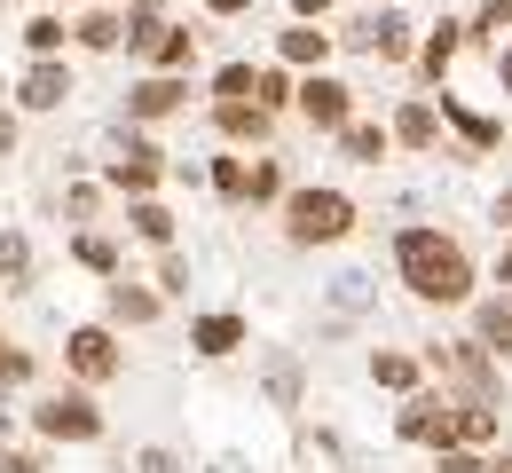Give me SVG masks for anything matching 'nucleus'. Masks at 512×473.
Masks as SVG:
<instances>
[{
  "mask_svg": "<svg viewBox=\"0 0 512 473\" xmlns=\"http://www.w3.org/2000/svg\"><path fill=\"white\" fill-rule=\"evenodd\" d=\"M473 32H481V40H505L512 32V0H489V8L473 16Z\"/></svg>",
  "mask_w": 512,
  "mask_h": 473,
  "instance_id": "35",
  "label": "nucleus"
},
{
  "mask_svg": "<svg viewBox=\"0 0 512 473\" xmlns=\"http://www.w3.org/2000/svg\"><path fill=\"white\" fill-rule=\"evenodd\" d=\"M497 221H512V190H505V198H497Z\"/></svg>",
  "mask_w": 512,
  "mask_h": 473,
  "instance_id": "44",
  "label": "nucleus"
},
{
  "mask_svg": "<svg viewBox=\"0 0 512 473\" xmlns=\"http://www.w3.org/2000/svg\"><path fill=\"white\" fill-rule=\"evenodd\" d=\"M134 237H142V245H158V253H166V245H174V213H166V205L158 198H134Z\"/></svg>",
  "mask_w": 512,
  "mask_h": 473,
  "instance_id": "18",
  "label": "nucleus"
},
{
  "mask_svg": "<svg viewBox=\"0 0 512 473\" xmlns=\"http://www.w3.org/2000/svg\"><path fill=\"white\" fill-rule=\"evenodd\" d=\"M71 40H79L87 56H111V48L127 40V16H119V8H87V16L71 24Z\"/></svg>",
  "mask_w": 512,
  "mask_h": 473,
  "instance_id": "13",
  "label": "nucleus"
},
{
  "mask_svg": "<svg viewBox=\"0 0 512 473\" xmlns=\"http://www.w3.org/2000/svg\"><path fill=\"white\" fill-rule=\"evenodd\" d=\"M213 103H253V64H221V79H213Z\"/></svg>",
  "mask_w": 512,
  "mask_h": 473,
  "instance_id": "28",
  "label": "nucleus"
},
{
  "mask_svg": "<svg viewBox=\"0 0 512 473\" xmlns=\"http://www.w3.org/2000/svg\"><path fill=\"white\" fill-rule=\"evenodd\" d=\"M371 379L379 387H418V363L410 355H371Z\"/></svg>",
  "mask_w": 512,
  "mask_h": 473,
  "instance_id": "31",
  "label": "nucleus"
},
{
  "mask_svg": "<svg viewBox=\"0 0 512 473\" xmlns=\"http://www.w3.org/2000/svg\"><path fill=\"white\" fill-rule=\"evenodd\" d=\"M134 473H182V458H174V450H142V458H134Z\"/></svg>",
  "mask_w": 512,
  "mask_h": 473,
  "instance_id": "37",
  "label": "nucleus"
},
{
  "mask_svg": "<svg viewBox=\"0 0 512 473\" xmlns=\"http://www.w3.org/2000/svg\"><path fill=\"white\" fill-rule=\"evenodd\" d=\"M32 284V245L16 229H0V292H24Z\"/></svg>",
  "mask_w": 512,
  "mask_h": 473,
  "instance_id": "19",
  "label": "nucleus"
},
{
  "mask_svg": "<svg viewBox=\"0 0 512 473\" xmlns=\"http://www.w3.org/2000/svg\"><path fill=\"white\" fill-rule=\"evenodd\" d=\"M32 426H40V442H95L103 434V410L87 387H64V395H40L32 403Z\"/></svg>",
  "mask_w": 512,
  "mask_h": 473,
  "instance_id": "5",
  "label": "nucleus"
},
{
  "mask_svg": "<svg viewBox=\"0 0 512 473\" xmlns=\"http://www.w3.org/2000/svg\"><path fill=\"white\" fill-rule=\"evenodd\" d=\"M182 95H190V79H182V71H150V79H134V87H127V119H134V127L174 119V111H182Z\"/></svg>",
  "mask_w": 512,
  "mask_h": 473,
  "instance_id": "6",
  "label": "nucleus"
},
{
  "mask_svg": "<svg viewBox=\"0 0 512 473\" xmlns=\"http://www.w3.org/2000/svg\"><path fill=\"white\" fill-rule=\"evenodd\" d=\"M205 8H213V16H237V8H245V0H205Z\"/></svg>",
  "mask_w": 512,
  "mask_h": 473,
  "instance_id": "41",
  "label": "nucleus"
},
{
  "mask_svg": "<svg viewBox=\"0 0 512 473\" xmlns=\"http://www.w3.org/2000/svg\"><path fill=\"white\" fill-rule=\"evenodd\" d=\"M0 473H48V466H40L32 450H8V442H0Z\"/></svg>",
  "mask_w": 512,
  "mask_h": 473,
  "instance_id": "38",
  "label": "nucleus"
},
{
  "mask_svg": "<svg viewBox=\"0 0 512 473\" xmlns=\"http://www.w3.org/2000/svg\"><path fill=\"white\" fill-rule=\"evenodd\" d=\"M268 395H276L284 410L300 403V363H292V355H276V363H268Z\"/></svg>",
  "mask_w": 512,
  "mask_h": 473,
  "instance_id": "30",
  "label": "nucleus"
},
{
  "mask_svg": "<svg viewBox=\"0 0 512 473\" xmlns=\"http://www.w3.org/2000/svg\"><path fill=\"white\" fill-rule=\"evenodd\" d=\"M434 135H442V111H434V103H402V111H394V142L434 150Z\"/></svg>",
  "mask_w": 512,
  "mask_h": 473,
  "instance_id": "15",
  "label": "nucleus"
},
{
  "mask_svg": "<svg viewBox=\"0 0 512 473\" xmlns=\"http://www.w3.org/2000/svg\"><path fill=\"white\" fill-rule=\"evenodd\" d=\"M213 127L229 142H260L268 135V111H260V103H213Z\"/></svg>",
  "mask_w": 512,
  "mask_h": 473,
  "instance_id": "16",
  "label": "nucleus"
},
{
  "mask_svg": "<svg viewBox=\"0 0 512 473\" xmlns=\"http://www.w3.org/2000/svg\"><path fill=\"white\" fill-rule=\"evenodd\" d=\"M158 292H174V300H182V292H190V261H182V253H174V245H166V253H158Z\"/></svg>",
  "mask_w": 512,
  "mask_h": 473,
  "instance_id": "32",
  "label": "nucleus"
},
{
  "mask_svg": "<svg viewBox=\"0 0 512 473\" xmlns=\"http://www.w3.org/2000/svg\"><path fill=\"white\" fill-rule=\"evenodd\" d=\"M347 40H355L363 56H386V64H402V56H410V24H402L394 8H386V16H363Z\"/></svg>",
  "mask_w": 512,
  "mask_h": 473,
  "instance_id": "10",
  "label": "nucleus"
},
{
  "mask_svg": "<svg viewBox=\"0 0 512 473\" xmlns=\"http://www.w3.org/2000/svg\"><path fill=\"white\" fill-rule=\"evenodd\" d=\"M245 198H253V205L284 198V174H276V158H260V166H245Z\"/></svg>",
  "mask_w": 512,
  "mask_h": 473,
  "instance_id": "29",
  "label": "nucleus"
},
{
  "mask_svg": "<svg viewBox=\"0 0 512 473\" xmlns=\"http://www.w3.org/2000/svg\"><path fill=\"white\" fill-rule=\"evenodd\" d=\"M481 473H512V442H505V450H497V458H489Z\"/></svg>",
  "mask_w": 512,
  "mask_h": 473,
  "instance_id": "40",
  "label": "nucleus"
},
{
  "mask_svg": "<svg viewBox=\"0 0 512 473\" xmlns=\"http://www.w3.org/2000/svg\"><path fill=\"white\" fill-rule=\"evenodd\" d=\"M111 190H127V198H150V190H158V150H150V142H127V158L111 166Z\"/></svg>",
  "mask_w": 512,
  "mask_h": 473,
  "instance_id": "12",
  "label": "nucleus"
},
{
  "mask_svg": "<svg viewBox=\"0 0 512 473\" xmlns=\"http://www.w3.org/2000/svg\"><path fill=\"white\" fill-rule=\"evenodd\" d=\"M394 261H402V284H410L418 300H442V308L473 300V261L449 245L442 229H402V237H394Z\"/></svg>",
  "mask_w": 512,
  "mask_h": 473,
  "instance_id": "1",
  "label": "nucleus"
},
{
  "mask_svg": "<svg viewBox=\"0 0 512 473\" xmlns=\"http://www.w3.org/2000/svg\"><path fill=\"white\" fill-rule=\"evenodd\" d=\"M71 103V71H64V56H40V64L16 79V111H64Z\"/></svg>",
  "mask_w": 512,
  "mask_h": 473,
  "instance_id": "9",
  "label": "nucleus"
},
{
  "mask_svg": "<svg viewBox=\"0 0 512 473\" xmlns=\"http://www.w3.org/2000/svg\"><path fill=\"white\" fill-rule=\"evenodd\" d=\"M64 371L79 379V387H111V379L127 371V347H119V332H111V324H79V332L64 339Z\"/></svg>",
  "mask_w": 512,
  "mask_h": 473,
  "instance_id": "4",
  "label": "nucleus"
},
{
  "mask_svg": "<svg viewBox=\"0 0 512 473\" xmlns=\"http://www.w3.org/2000/svg\"><path fill=\"white\" fill-rule=\"evenodd\" d=\"M64 40H71V24H64V16H56V8L24 24V48H32V64H40V56H64Z\"/></svg>",
  "mask_w": 512,
  "mask_h": 473,
  "instance_id": "20",
  "label": "nucleus"
},
{
  "mask_svg": "<svg viewBox=\"0 0 512 473\" xmlns=\"http://www.w3.org/2000/svg\"><path fill=\"white\" fill-rule=\"evenodd\" d=\"M276 48H284V64H323V56H331V32H316V24H300V32H284Z\"/></svg>",
  "mask_w": 512,
  "mask_h": 473,
  "instance_id": "25",
  "label": "nucleus"
},
{
  "mask_svg": "<svg viewBox=\"0 0 512 473\" xmlns=\"http://www.w3.org/2000/svg\"><path fill=\"white\" fill-rule=\"evenodd\" d=\"M394 426H402V442H434V450H449V434H457V403H449V395H410Z\"/></svg>",
  "mask_w": 512,
  "mask_h": 473,
  "instance_id": "7",
  "label": "nucleus"
},
{
  "mask_svg": "<svg viewBox=\"0 0 512 473\" xmlns=\"http://www.w3.org/2000/svg\"><path fill=\"white\" fill-rule=\"evenodd\" d=\"M213 190L245 205V158H213Z\"/></svg>",
  "mask_w": 512,
  "mask_h": 473,
  "instance_id": "33",
  "label": "nucleus"
},
{
  "mask_svg": "<svg viewBox=\"0 0 512 473\" xmlns=\"http://www.w3.org/2000/svg\"><path fill=\"white\" fill-rule=\"evenodd\" d=\"M71 253H79V269H95V276H119V245H111L103 229H79V237H71Z\"/></svg>",
  "mask_w": 512,
  "mask_h": 473,
  "instance_id": "21",
  "label": "nucleus"
},
{
  "mask_svg": "<svg viewBox=\"0 0 512 473\" xmlns=\"http://www.w3.org/2000/svg\"><path fill=\"white\" fill-rule=\"evenodd\" d=\"M150 64H158V71H190L197 64V32H174V24H166L158 48H150Z\"/></svg>",
  "mask_w": 512,
  "mask_h": 473,
  "instance_id": "22",
  "label": "nucleus"
},
{
  "mask_svg": "<svg viewBox=\"0 0 512 473\" xmlns=\"http://www.w3.org/2000/svg\"><path fill=\"white\" fill-rule=\"evenodd\" d=\"M292 8H300V16H323V8H331V0H292Z\"/></svg>",
  "mask_w": 512,
  "mask_h": 473,
  "instance_id": "42",
  "label": "nucleus"
},
{
  "mask_svg": "<svg viewBox=\"0 0 512 473\" xmlns=\"http://www.w3.org/2000/svg\"><path fill=\"white\" fill-rule=\"evenodd\" d=\"M457 40H465V24H449V16H442V24H434V40L418 48V64H426L434 79H442V71H449V56H457Z\"/></svg>",
  "mask_w": 512,
  "mask_h": 473,
  "instance_id": "27",
  "label": "nucleus"
},
{
  "mask_svg": "<svg viewBox=\"0 0 512 473\" xmlns=\"http://www.w3.org/2000/svg\"><path fill=\"white\" fill-rule=\"evenodd\" d=\"M497 71H505V87H512V56H505V64H497Z\"/></svg>",
  "mask_w": 512,
  "mask_h": 473,
  "instance_id": "45",
  "label": "nucleus"
},
{
  "mask_svg": "<svg viewBox=\"0 0 512 473\" xmlns=\"http://www.w3.org/2000/svg\"><path fill=\"white\" fill-rule=\"evenodd\" d=\"M0 410H8V379H0Z\"/></svg>",
  "mask_w": 512,
  "mask_h": 473,
  "instance_id": "46",
  "label": "nucleus"
},
{
  "mask_svg": "<svg viewBox=\"0 0 512 473\" xmlns=\"http://www.w3.org/2000/svg\"><path fill=\"white\" fill-rule=\"evenodd\" d=\"M481 347L512 355V300H481Z\"/></svg>",
  "mask_w": 512,
  "mask_h": 473,
  "instance_id": "24",
  "label": "nucleus"
},
{
  "mask_svg": "<svg viewBox=\"0 0 512 473\" xmlns=\"http://www.w3.org/2000/svg\"><path fill=\"white\" fill-rule=\"evenodd\" d=\"M190 347L205 355V363H221V355H237V347H245V316H197Z\"/></svg>",
  "mask_w": 512,
  "mask_h": 473,
  "instance_id": "14",
  "label": "nucleus"
},
{
  "mask_svg": "<svg viewBox=\"0 0 512 473\" xmlns=\"http://www.w3.org/2000/svg\"><path fill=\"white\" fill-rule=\"evenodd\" d=\"M426 363L442 371L449 387H465V403H489V410H497V395H505V379H497V355H489L481 339H449V347H426Z\"/></svg>",
  "mask_w": 512,
  "mask_h": 473,
  "instance_id": "3",
  "label": "nucleus"
},
{
  "mask_svg": "<svg viewBox=\"0 0 512 473\" xmlns=\"http://www.w3.org/2000/svg\"><path fill=\"white\" fill-rule=\"evenodd\" d=\"M497 276H505V284H512V245H505V253H497Z\"/></svg>",
  "mask_w": 512,
  "mask_h": 473,
  "instance_id": "43",
  "label": "nucleus"
},
{
  "mask_svg": "<svg viewBox=\"0 0 512 473\" xmlns=\"http://www.w3.org/2000/svg\"><path fill=\"white\" fill-rule=\"evenodd\" d=\"M103 316H111V332H119V324H127V332H142V324H158V292H142V284H127V276H119V284L103 292Z\"/></svg>",
  "mask_w": 512,
  "mask_h": 473,
  "instance_id": "11",
  "label": "nucleus"
},
{
  "mask_svg": "<svg viewBox=\"0 0 512 473\" xmlns=\"http://www.w3.org/2000/svg\"><path fill=\"white\" fill-rule=\"evenodd\" d=\"M292 103L308 111V127H323V135H339V127L355 119V87H339V79H323V71L300 87V95H292Z\"/></svg>",
  "mask_w": 512,
  "mask_h": 473,
  "instance_id": "8",
  "label": "nucleus"
},
{
  "mask_svg": "<svg viewBox=\"0 0 512 473\" xmlns=\"http://www.w3.org/2000/svg\"><path fill=\"white\" fill-rule=\"evenodd\" d=\"M355 229V198L347 190H292L284 198V237L292 245H339Z\"/></svg>",
  "mask_w": 512,
  "mask_h": 473,
  "instance_id": "2",
  "label": "nucleus"
},
{
  "mask_svg": "<svg viewBox=\"0 0 512 473\" xmlns=\"http://www.w3.org/2000/svg\"><path fill=\"white\" fill-rule=\"evenodd\" d=\"M8 150H16V119L0 111V158H8Z\"/></svg>",
  "mask_w": 512,
  "mask_h": 473,
  "instance_id": "39",
  "label": "nucleus"
},
{
  "mask_svg": "<svg viewBox=\"0 0 512 473\" xmlns=\"http://www.w3.org/2000/svg\"><path fill=\"white\" fill-rule=\"evenodd\" d=\"M56 8H64V0H56Z\"/></svg>",
  "mask_w": 512,
  "mask_h": 473,
  "instance_id": "47",
  "label": "nucleus"
},
{
  "mask_svg": "<svg viewBox=\"0 0 512 473\" xmlns=\"http://www.w3.org/2000/svg\"><path fill=\"white\" fill-rule=\"evenodd\" d=\"M339 142H347V158H363V166H379V158H386V127H371V119H347Z\"/></svg>",
  "mask_w": 512,
  "mask_h": 473,
  "instance_id": "23",
  "label": "nucleus"
},
{
  "mask_svg": "<svg viewBox=\"0 0 512 473\" xmlns=\"http://www.w3.org/2000/svg\"><path fill=\"white\" fill-rule=\"evenodd\" d=\"M253 103H260V111H276V103H292V87H284V71H253Z\"/></svg>",
  "mask_w": 512,
  "mask_h": 473,
  "instance_id": "34",
  "label": "nucleus"
},
{
  "mask_svg": "<svg viewBox=\"0 0 512 473\" xmlns=\"http://www.w3.org/2000/svg\"><path fill=\"white\" fill-rule=\"evenodd\" d=\"M457 450H489L497 442V410L489 403H457V434H449Z\"/></svg>",
  "mask_w": 512,
  "mask_h": 473,
  "instance_id": "17",
  "label": "nucleus"
},
{
  "mask_svg": "<svg viewBox=\"0 0 512 473\" xmlns=\"http://www.w3.org/2000/svg\"><path fill=\"white\" fill-rule=\"evenodd\" d=\"M442 119H457V135L473 142V150H489V142H497V119H481V111H465L457 95H442Z\"/></svg>",
  "mask_w": 512,
  "mask_h": 473,
  "instance_id": "26",
  "label": "nucleus"
},
{
  "mask_svg": "<svg viewBox=\"0 0 512 473\" xmlns=\"http://www.w3.org/2000/svg\"><path fill=\"white\" fill-rule=\"evenodd\" d=\"M434 473H481V458H473V450H457V442H449V450H434Z\"/></svg>",
  "mask_w": 512,
  "mask_h": 473,
  "instance_id": "36",
  "label": "nucleus"
}]
</instances>
